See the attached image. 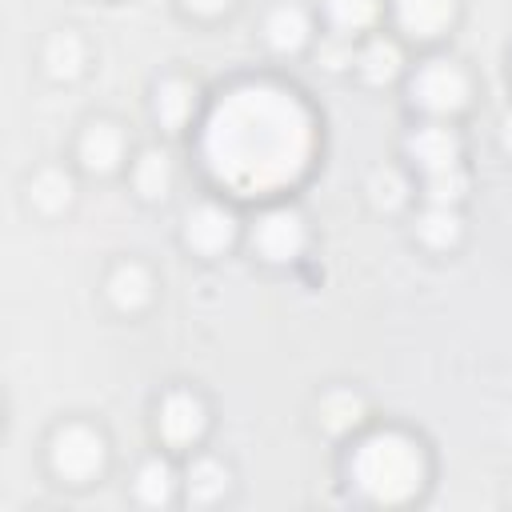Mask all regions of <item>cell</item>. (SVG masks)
I'll use <instances>...</instances> for the list:
<instances>
[{"label": "cell", "instance_id": "1", "mask_svg": "<svg viewBox=\"0 0 512 512\" xmlns=\"http://www.w3.org/2000/svg\"><path fill=\"white\" fill-rule=\"evenodd\" d=\"M316 152V124L308 104L280 84L248 80L228 88L200 136V156L232 196H272L304 180Z\"/></svg>", "mask_w": 512, "mask_h": 512}, {"label": "cell", "instance_id": "2", "mask_svg": "<svg viewBox=\"0 0 512 512\" xmlns=\"http://www.w3.org/2000/svg\"><path fill=\"white\" fill-rule=\"evenodd\" d=\"M428 452L404 428H376L360 436L344 460L348 488L380 508L412 504L428 484Z\"/></svg>", "mask_w": 512, "mask_h": 512}, {"label": "cell", "instance_id": "3", "mask_svg": "<svg viewBox=\"0 0 512 512\" xmlns=\"http://www.w3.org/2000/svg\"><path fill=\"white\" fill-rule=\"evenodd\" d=\"M48 468L68 488H84V484L100 480L104 468H108V440H104V432L84 424V420L60 424L52 432V440H48Z\"/></svg>", "mask_w": 512, "mask_h": 512}, {"label": "cell", "instance_id": "4", "mask_svg": "<svg viewBox=\"0 0 512 512\" xmlns=\"http://www.w3.org/2000/svg\"><path fill=\"white\" fill-rule=\"evenodd\" d=\"M408 100L412 108H420L428 120H452L472 104V80L468 72L448 60V56H432L424 60L412 80H408Z\"/></svg>", "mask_w": 512, "mask_h": 512}, {"label": "cell", "instance_id": "5", "mask_svg": "<svg viewBox=\"0 0 512 512\" xmlns=\"http://www.w3.org/2000/svg\"><path fill=\"white\" fill-rule=\"evenodd\" d=\"M252 252L264 264H292L308 248V220L292 204H272L252 220Z\"/></svg>", "mask_w": 512, "mask_h": 512}, {"label": "cell", "instance_id": "6", "mask_svg": "<svg viewBox=\"0 0 512 512\" xmlns=\"http://www.w3.org/2000/svg\"><path fill=\"white\" fill-rule=\"evenodd\" d=\"M156 436L172 452H192L208 436V404L188 388L164 392L156 404Z\"/></svg>", "mask_w": 512, "mask_h": 512}, {"label": "cell", "instance_id": "7", "mask_svg": "<svg viewBox=\"0 0 512 512\" xmlns=\"http://www.w3.org/2000/svg\"><path fill=\"white\" fill-rule=\"evenodd\" d=\"M236 236H240V220L220 200H200L184 212V244L204 260L224 256L236 244Z\"/></svg>", "mask_w": 512, "mask_h": 512}, {"label": "cell", "instance_id": "8", "mask_svg": "<svg viewBox=\"0 0 512 512\" xmlns=\"http://www.w3.org/2000/svg\"><path fill=\"white\" fill-rule=\"evenodd\" d=\"M404 156L420 168V176H428V172L460 168V160H464V144H460L456 128H448V120H428V124H420L416 132H408V140H404Z\"/></svg>", "mask_w": 512, "mask_h": 512}, {"label": "cell", "instance_id": "9", "mask_svg": "<svg viewBox=\"0 0 512 512\" xmlns=\"http://www.w3.org/2000/svg\"><path fill=\"white\" fill-rule=\"evenodd\" d=\"M124 156H128V136H124V128L116 120H88L80 128V136H76V160H80L84 172L112 176V172H120Z\"/></svg>", "mask_w": 512, "mask_h": 512}, {"label": "cell", "instance_id": "10", "mask_svg": "<svg viewBox=\"0 0 512 512\" xmlns=\"http://www.w3.org/2000/svg\"><path fill=\"white\" fill-rule=\"evenodd\" d=\"M460 16V0H392L396 32L408 40H440Z\"/></svg>", "mask_w": 512, "mask_h": 512}, {"label": "cell", "instance_id": "11", "mask_svg": "<svg viewBox=\"0 0 512 512\" xmlns=\"http://www.w3.org/2000/svg\"><path fill=\"white\" fill-rule=\"evenodd\" d=\"M104 296H108V304H112L120 316H136V312H144V308L152 304L156 280H152V272H148L140 260H120V264L108 272V280H104Z\"/></svg>", "mask_w": 512, "mask_h": 512}, {"label": "cell", "instance_id": "12", "mask_svg": "<svg viewBox=\"0 0 512 512\" xmlns=\"http://www.w3.org/2000/svg\"><path fill=\"white\" fill-rule=\"evenodd\" d=\"M260 36L268 44V52L276 56H296L312 44V16L300 8V4H276L264 24H260Z\"/></svg>", "mask_w": 512, "mask_h": 512}, {"label": "cell", "instance_id": "13", "mask_svg": "<svg viewBox=\"0 0 512 512\" xmlns=\"http://www.w3.org/2000/svg\"><path fill=\"white\" fill-rule=\"evenodd\" d=\"M180 492L192 508H212L232 492V468L220 456H196L180 472Z\"/></svg>", "mask_w": 512, "mask_h": 512}, {"label": "cell", "instance_id": "14", "mask_svg": "<svg viewBox=\"0 0 512 512\" xmlns=\"http://www.w3.org/2000/svg\"><path fill=\"white\" fill-rule=\"evenodd\" d=\"M196 108H200V92H196V84L192 80H184V76H168V80H160L156 84V92H152V116H156V124L164 128V132H184L192 120H196Z\"/></svg>", "mask_w": 512, "mask_h": 512}, {"label": "cell", "instance_id": "15", "mask_svg": "<svg viewBox=\"0 0 512 512\" xmlns=\"http://www.w3.org/2000/svg\"><path fill=\"white\" fill-rule=\"evenodd\" d=\"M40 68H44L52 80H60V84L80 80L84 68H88V44H84V36L72 32V28L52 32V36L44 40V48H40Z\"/></svg>", "mask_w": 512, "mask_h": 512}, {"label": "cell", "instance_id": "16", "mask_svg": "<svg viewBox=\"0 0 512 512\" xmlns=\"http://www.w3.org/2000/svg\"><path fill=\"white\" fill-rule=\"evenodd\" d=\"M412 232L428 252H452L464 240V216L456 204H424L412 220Z\"/></svg>", "mask_w": 512, "mask_h": 512}, {"label": "cell", "instance_id": "17", "mask_svg": "<svg viewBox=\"0 0 512 512\" xmlns=\"http://www.w3.org/2000/svg\"><path fill=\"white\" fill-rule=\"evenodd\" d=\"M176 492H180V472L172 468L168 456H148V460L136 464V472H132V496H136V504H144V508H168L176 500Z\"/></svg>", "mask_w": 512, "mask_h": 512}, {"label": "cell", "instance_id": "18", "mask_svg": "<svg viewBox=\"0 0 512 512\" xmlns=\"http://www.w3.org/2000/svg\"><path fill=\"white\" fill-rule=\"evenodd\" d=\"M356 76L364 84H392L400 72H404V48L392 40V36H368L360 48H356Z\"/></svg>", "mask_w": 512, "mask_h": 512}, {"label": "cell", "instance_id": "19", "mask_svg": "<svg viewBox=\"0 0 512 512\" xmlns=\"http://www.w3.org/2000/svg\"><path fill=\"white\" fill-rule=\"evenodd\" d=\"M316 424H320V432H328V436H348V432H356V428L364 424V396L352 392V388H332V392H324L320 404H316Z\"/></svg>", "mask_w": 512, "mask_h": 512}, {"label": "cell", "instance_id": "20", "mask_svg": "<svg viewBox=\"0 0 512 512\" xmlns=\"http://www.w3.org/2000/svg\"><path fill=\"white\" fill-rule=\"evenodd\" d=\"M176 184V168H172V156L164 148H144L136 160H132V188L140 192V200H168Z\"/></svg>", "mask_w": 512, "mask_h": 512}, {"label": "cell", "instance_id": "21", "mask_svg": "<svg viewBox=\"0 0 512 512\" xmlns=\"http://www.w3.org/2000/svg\"><path fill=\"white\" fill-rule=\"evenodd\" d=\"M28 200H32V208H36L40 216H60V212L72 208L76 184H72V176H68L64 168L48 164V168H40V172L28 180Z\"/></svg>", "mask_w": 512, "mask_h": 512}, {"label": "cell", "instance_id": "22", "mask_svg": "<svg viewBox=\"0 0 512 512\" xmlns=\"http://www.w3.org/2000/svg\"><path fill=\"white\" fill-rule=\"evenodd\" d=\"M324 20L340 36H364L380 20V0H324Z\"/></svg>", "mask_w": 512, "mask_h": 512}, {"label": "cell", "instance_id": "23", "mask_svg": "<svg viewBox=\"0 0 512 512\" xmlns=\"http://www.w3.org/2000/svg\"><path fill=\"white\" fill-rule=\"evenodd\" d=\"M420 192H424V204H456L468 196V172L464 164L460 168H448V172H428L420 176Z\"/></svg>", "mask_w": 512, "mask_h": 512}, {"label": "cell", "instance_id": "24", "mask_svg": "<svg viewBox=\"0 0 512 512\" xmlns=\"http://www.w3.org/2000/svg\"><path fill=\"white\" fill-rule=\"evenodd\" d=\"M408 180L396 172V168H376L372 176H368V200H372V208L376 212H396V208H404L408 204Z\"/></svg>", "mask_w": 512, "mask_h": 512}, {"label": "cell", "instance_id": "25", "mask_svg": "<svg viewBox=\"0 0 512 512\" xmlns=\"http://www.w3.org/2000/svg\"><path fill=\"white\" fill-rule=\"evenodd\" d=\"M316 60H320V68H328V72H344V68H352V64H356V44H352V36H340V32L320 36V44H316Z\"/></svg>", "mask_w": 512, "mask_h": 512}, {"label": "cell", "instance_id": "26", "mask_svg": "<svg viewBox=\"0 0 512 512\" xmlns=\"http://www.w3.org/2000/svg\"><path fill=\"white\" fill-rule=\"evenodd\" d=\"M232 4H236V0H180V8H184L188 16H200V20H216V16H224Z\"/></svg>", "mask_w": 512, "mask_h": 512}, {"label": "cell", "instance_id": "27", "mask_svg": "<svg viewBox=\"0 0 512 512\" xmlns=\"http://www.w3.org/2000/svg\"><path fill=\"white\" fill-rule=\"evenodd\" d=\"M500 148L512 156V112H504V120H500Z\"/></svg>", "mask_w": 512, "mask_h": 512}, {"label": "cell", "instance_id": "28", "mask_svg": "<svg viewBox=\"0 0 512 512\" xmlns=\"http://www.w3.org/2000/svg\"><path fill=\"white\" fill-rule=\"evenodd\" d=\"M508 496H512V492H508Z\"/></svg>", "mask_w": 512, "mask_h": 512}]
</instances>
